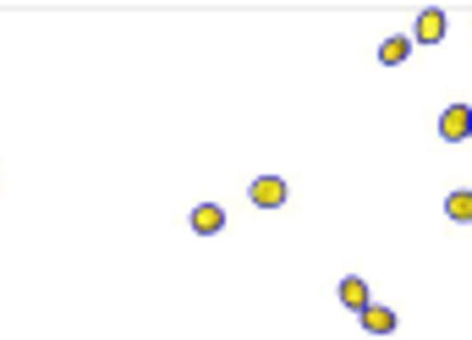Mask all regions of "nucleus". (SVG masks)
Instances as JSON below:
<instances>
[{"instance_id":"nucleus-1","label":"nucleus","mask_w":472,"mask_h":340,"mask_svg":"<svg viewBox=\"0 0 472 340\" xmlns=\"http://www.w3.org/2000/svg\"><path fill=\"white\" fill-rule=\"evenodd\" d=\"M247 198H253L259 209H280V203L292 198V187H286V181H280V176H259L253 187H247Z\"/></svg>"},{"instance_id":"nucleus-2","label":"nucleus","mask_w":472,"mask_h":340,"mask_svg":"<svg viewBox=\"0 0 472 340\" xmlns=\"http://www.w3.org/2000/svg\"><path fill=\"white\" fill-rule=\"evenodd\" d=\"M439 39H445V12H439V6H423L418 22H412V44H439Z\"/></svg>"},{"instance_id":"nucleus-3","label":"nucleus","mask_w":472,"mask_h":340,"mask_svg":"<svg viewBox=\"0 0 472 340\" xmlns=\"http://www.w3.org/2000/svg\"><path fill=\"white\" fill-rule=\"evenodd\" d=\"M193 231L198 236H220L226 231V209L220 203H193Z\"/></svg>"},{"instance_id":"nucleus-4","label":"nucleus","mask_w":472,"mask_h":340,"mask_svg":"<svg viewBox=\"0 0 472 340\" xmlns=\"http://www.w3.org/2000/svg\"><path fill=\"white\" fill-rule=\"evenodd\" d=\"M357 319H363V329H368V335H390V329H396V313H390L385 302H368Z\"/></svg>"},{"instance_id":"nucleus-5","label":"nucleus","mask_w":472,"mask_h":340,"mask_svg":"<svg viewBox=\"0 0 472 340\" xmlns=\"http://www.w3.org/2000/svg\"><path fill=\"white\" fill-rule=\"evenodd\" d=\"M340 302L352 307V313H363V307L373 302V297H368V281H363V274H346V281H340Z\"/></svg>"},{"instance_id":"nucleus-6","label":"nucleus","mask_w":472,"mask_h":340,"mask_svg":"<svg viewBox=\"0 0 472 340\" xmlns=\"http://www.w3.org/2000/svg\"><path fill=\"white\" fill-rule=\"evenodd\" d=\"M439 138H445V143H461L467 138V105H451L445 115H439Z\"/></svg>"},{"instance_id":"nucleus-7","label":"nucleus","mask_w":472,"mask_h":340,"mask_svg":"<svg viewBox=\"0 0 472 340\" xmlns=\"http://www.w3.org/2000/svg\"><path fill=\"white\" fill-rule=\"evenodd\" d=\"M406 55H412V39H406V34H390V39L380 44V60H385V67H401Z\"/></svg>"},{"instance_id":"nucleus-8","label":"nucleus","mask_w":472,"mask_h":340,"mask_svg":"<svg viewBox=\"0 0 472 340\" xmlns=\"http://www.w3.org/2000/svg\"><path fill=\"white\" fill-rule=\"evenodd\" d=\"M445 214H451V220H472V193H467V187H456V193L445 198Z\"/></svg>"},{"instance_id":"nucleus-9","label":"nucleus","mask_w":472,"mask_h":340,"mask_svg":"<svg viewBox=\"0 0 472 340\" xmlns=\"http://www.w3.org/2000/svg\"><path fill=\"white\" fill-rule=\"evenodd\" d=\"M467 138H472V105H467Z\"/></svg>"}]
</instances>
